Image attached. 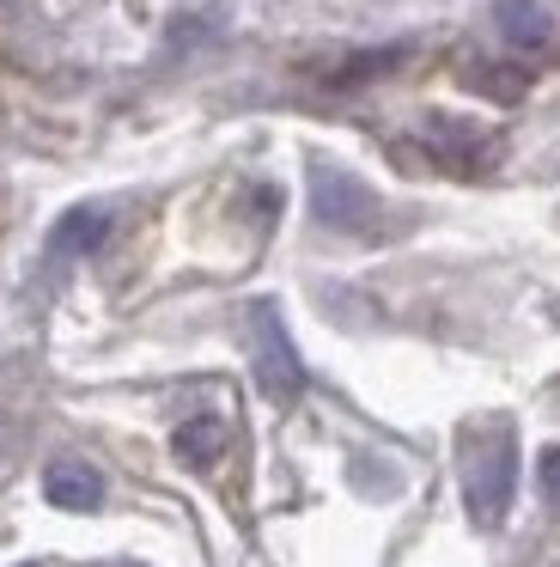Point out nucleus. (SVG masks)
<instances>
[{
  "label": "nucleus",
  "instance_id": "1",
  "mask_svg": "<svg viewBox=\"0 0 560 567\" xmlns=\"http://www.w3.org/2000/svg\"><path fill=\"white\" fill-rule=\"evenodd\" d=\"M457 464H463V506H469V518L475 525H499L511 506V488H518V440H511V427L506 421L463 427Z\"/></svg>",
  "mask_w": 560,
  "mask_h": 567
},
{
  "label": "nucleus",
  "instance_id": "2",
  "mask_svg": "<svg viewBox=\"0 0 560 567\" xmlns=\"http://www.w3.org/2000/svg\"><path fill=\"white\" fill-rule=\"evenodd\" d=\"M250 342H256V384L274 403H292L304 391V360H299V348H292L274 306H250Z\"/></svg>",
  "mask_w": 560,
  "mask_h": 567
},
{
  "label": "nucleus",
  "instance_id": "3",
  "mask_svg": "<svg viewBox=\"0 0 560 567\" xmlns=\"http://www.w3.org/2000/svg\"><path fill=\"white\" fill-rule=\"evenodd\" d=\"M311 214L335 233H377V196L348 172H329L317 165L311 172Z\"/></svg>",
  "mask_w": 560,
  "mask_h": 567
},
{
  "label": "nucleus",
  "instance_id": "4",
  "mask_svg": "<svg viewBox=\"0 0 560 567\" xmlns=\"http://www.w3.org/2000/svg\"><path fill=\"white\" fill-rule=\"evenodd\" d=\"M43 494H49V506H61V513H97L104 482H97V470H85V464H49L43 470Z\"/></svg>",
  "mask_w": 560,
  "mask_h": 567
},
{
  "label": "nucleus",
  "instance_id": "5",
  "mask_svg": "<svg viewBox=\"0 0 560 567\" xmlns=\"http://www.w3.org/2000/svg\"><path fill=\"white\" fill-rule=\"evenodd\" d=\"M110 238V208H73L61 214V226L49 233V257H85Z\"/></svg>",
  "mask_w": 560,
  "mask_h": 567
},
{
  "label": "nucleus",
  "instance_id": "6",
  "mask_svg": "<svg viewBox=\"0 0 560 567\" xmlns=\"http://www.w3.org/2000/svg\"><path fill=\"white\" fill-rule=\"evenodd\" d=\"M226 445H231V427L219 415H195V421H183V427L170 433V452H177L183 464H195V470H207Z\"/></svg>",
  "mask_w": 560,
  "mask_h": 567
},
{
  "label": "nucleus",
  "instance_id": "7",
  "mask_svg": "<svg viewBox=\"0 0 560 567\" xmlns=\"http://www.w3.org/2000/svg\"><path fill=\"white\" fill-rule=\"evenodd\" d=\"M499 31H506V43H518V50H542L554 19H548L536 0H499Z\"/></svg>",
  "mask_w": 560,
  "mask_h": 567
},
{
  "label": "nucleus",
  "instance_id": "8",
  "mask_svg": "<svg viewBox=\"0 0 560 567\" xmlns=\"http://www.w3.org/2000/svg\"><path fill=\"white\" fill-rule=\"evenodd\" d=\"M396 62H402V50H377V55H360V62L335 68V80H329V86H360V80L384 74V68H396Z\"/></svg>",
  "mask_w": 560,
  "mask_h": 567
},
{
  "label": "nucleus",
  "instance_id": "9",
  "mask_svg": "<svg viewBox=\"0 0 560 567\" xmlns=\"http://www.w3.org/2000/svg\"><path fill=\"white\" fill-rule=\"evenodd\" d=\"M536 476H542V494L560 506V452H542V464H536Z\"/></svg>",
  "mask_w": 560,
  "mask_h": 567
},
{
  "label": "nucleus",
  "instance_id": "10",
  "mask_svg": "<svg viewBox=\"0 0 560 567\" xmlns=\"http://www.w3.org/2000/svg\"><path fill=\"white\" fill-rule=\"evenodd\" d=\"M116 567H128V561H116Z\"/></svg>",
  "mask_w": 560,
  "mask_h": 567
}]
</instances>
